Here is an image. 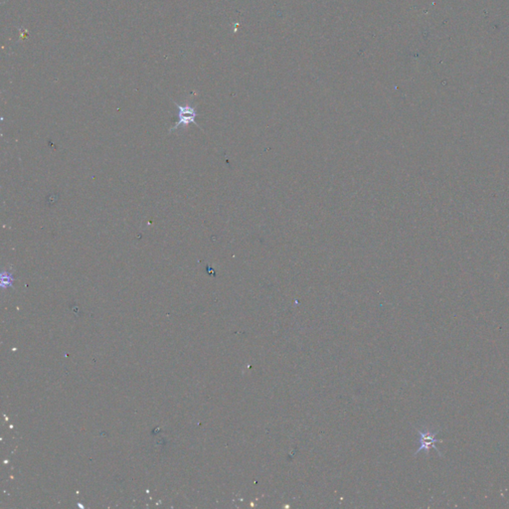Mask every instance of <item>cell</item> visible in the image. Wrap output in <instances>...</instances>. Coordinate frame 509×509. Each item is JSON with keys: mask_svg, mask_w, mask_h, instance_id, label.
I'll use <instances>...</instances> for the list:
<instances>
[{"mask_svg": "<svg viewBox=\"0 0 509 509\" xmlns=\"http://www.w3.org/2000/svg\"><path fill=\"white\" fill-rule=\"evenodd\" d=\"M417 431L420 435V438H419V449L417 450L415 456H417L422 451H426L428 453L431 449H434L439 453L440 456H442L441 452L438 450L437 446H435L437 444L443 442V440H438L437 438H435L438 435V433L440 432V430L431 431L429 428H423V429H417Z\"/></svg>", "mask_w": 509, "mask_h": 509, "instance_id": "6da1fadb", "label": "cell"}, {"mask_svg": "<svg viewBox=\"0 0 509 509\" xmlns=\"http://www.w3.org/2000/svg\"><path fill=\"white\" fill-rule=\"evenodd\" d=\"M174 104L179 110V113H178L179 120L177 121L176 124H174V126L170 129V131H173L174 129L178 128L179 126H187L190 123H195L198 126V123H196V120H195L196 117H197V112L193 107H191L190 105L180 106L175 102H174Z\"/></svg>", "mask_w": 509, "mask_h": 509, "instance_id": "7a4b0ae2", "label": "cell"}]
</instances>
